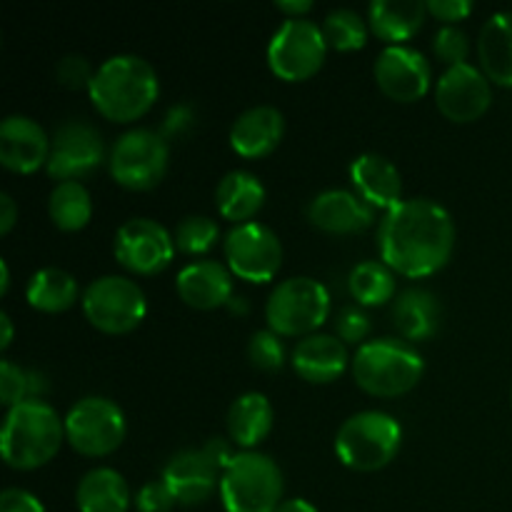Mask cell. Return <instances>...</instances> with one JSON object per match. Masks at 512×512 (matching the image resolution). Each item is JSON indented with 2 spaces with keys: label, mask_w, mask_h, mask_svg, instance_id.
<instances>
[{
  "label": "cell",
  "mask_w": 512,
  "mask_h": 512,
  "mask_svg": "<svg viewBox=\"0 0 512 512\" xmlns=\"http://www.w3.org/2000/svg\"><path fill=\"white\" fill-rule=\"evenodd\" d=\"M170 148L163 133L133 128L115 140L110 150V175L128 190H150L165 178Z\"/></svg>",
  "instance_id": "10"
},
{
  "label": "cell",
  "mask_w": 512,
  "mask_h": 512,
  "mask_svg": "<svg viewBox=\"0 0 512 512\" xmlns=\"http://www.w3.org/2000/svg\"><path fill=\"white\" fill-rule=\"evenodd\" d=\"M10 288V268H8V260H0V293H8Z\"/></svg>",
  "instance_id": "49"
},
{
  "label": "cell",
  "mask_w": 512,
  "mask_h": 512,
  "mask_svg": "<svg viewBox=\"0 0 512 512\" xmlns=\"http://www.w3.org/2000/svg\"><path fill=\"white\" fill-rule=\"evenodd\" d=\"M163 480L168 483L170 493L175 495L180 505L205 503L215 493L218 485V468L213 460L205 455V450H180L165 463Z\"/></svg>",
  "instance_id": "19"
},
{
  "label": "cell",
  "mask_w": 512,
  "mask_h": 512,
  "mask_svg": "<svg viewBox=\"0 0 512 512\" xmlns=\"http://www.w3.org/2000/svg\"><path fill=\"white\" fill-rule=\"evenodd\" d=\"M0 512H48L33 493L23 488H8L0 493Z\"/></svg>",
  "instance_id": "41"
},
{
  "label": "cell",
  "mask_w": 512,
  "mask_h": 512,
  "mask_svg": "<svg viewBox=\"0 0 512 512\" xmlns=\"http://www.w3.org/2000/svg\"><path fill=\"white\" fill-rule=\"evenodd\" d=\"M248 358L250 365L263 373H278L285 365V348L283 340L273 330H258L253 333L248 343Z\"/></svg>",
  "instance_id": "36"
},
{
  "label": "cell",
  "mask_w": 512,
  "mask_h": 512,
  "mask_svg": "<svg viewBox=\"0 0 512 512\" xmlns=\"http://www.w3.org/2000/svg\"><path fill=\"white\" fill-rule=\"evenodd\" d=\"M425 363L418 350L398 338L368 340L353 355V378L375 398H398L423 378Z\"/></svg>",
  "instance_id": "4"
},
{
  "label": "cell",
  "mask_w": 512,
  "mask_h": 512,
  "mask_svg": "<svg viewBox=\"0 0 512 512\" xmlns=\"http://www.w3.org/2000/svg\"><path fill=\"white\" fill-rule=\"evenodd\" d=\"M83 313L93 328L110 335H123L143 323L148 300L135 280L125 275H103L85 288Z\"/></svg>",
  "instance_id": "8"
},
{
  "label": "cell",
  "mask_w": 512,
  "mask_h": 512,
  "mask_svg": "<svg viewBox=\"0 0 512 512\" xmlns=\"http://www.w3.org/2000/svg\"><path fill=\"white\" fill-rule=\"evenodd\" d=\"M435 103L453 123H473L493 103L488 75L470 63L450 65L435 85Z\"/></svg>",
  "instance_id": "15"
},
{
  "label": "cell",
  "mask_w": 512,
  "mask_h": 512,
  "mask_svg": "<svg viewBox=\"0 0 512 512\" xmlns=\"http://www.w3.org/2000/svg\"><path fill=\"white\" fill-rule=\"evenodd\" d=\"M220 500L228 512H275L283 500V473L270 455L245 450L220 475Z\"/></svg>",
  "instance_id": "6"
},
{
  "label": "cell",
  "mask_w": 512,
  "mask_h": 512,
  "mask_svg": "<svg viewBox=\"0 0 512 512\" xmlns=\"http://www.w3.org/2000/svg\"><path fill=\"white\" fill-rule=\"evenodd\" d=\"M65 440L85 458L115 453L125 440V415L113 400L90 395L65 415Z\"/></svg>",
  "instance_id": "11"
},
{
  "label": "cell",
  "mask_w": 512,
  "mask_h": 512,
  "mask_svg": "<svg viewBox=\"0 0 512 512\" xmlns=\"http://www.w3.org/2000/svg\"><path fill=\"white\" fill-rule=\"evenodd\" d=\"M425 8H428V13L445 20L448 25H453L455 20H465L473 13V3L470 0H430V3H425Z\"/></svg>",
  "instance_id": "42"
},
{
  "label": "cell",
  "mask_w": 512,
  "mask_h": 512,
  "mask_svg": "<svg viewBox=\"0 0 512 512\" xmlns=\"http://www.w3.org/2000/svg\"><path fill=\"white\" fill-rule=\"evenodd\" d=\"M478 58L488 80L512 88V10L485 20L478 35Z\"/></svg>",
  "instance_id": "24"
},
{
  "label": "cell",
  "mask_w": 512,
  "mask_h": 512,
  "mask_svg": "<svg viewBox=\"0 0 512 512\" xmlns=\"http://www.w3.org/2000/svg\"><path fill=\"white\" fill-rule=\"evenodd\" d=\"M203 450H205V455H208V458L213 460V465L218 470L228 468L230 460L235 458V453H233V450H230V445L225 443L223 438H210L208 443L203 445Z\"/></svg>",
  "instance_id": "44"
},
{
  "label": "cell",
  "mask_w": 512,
  "mask_h": 512,
  "mask_svg": "<svg viewBox=\"0 0 512 512\" xmlns=\"http://www.w3.org/2000/svg\"><path fill=\"white\" fill-rule=\"evenodd\" d=\"M190 123H193V113H190L188 105H175L163 123V138L165 135H180Z\"/></svg>",
  "instance_id": "43"
},
{
  "label": "cell",
  "mask_w": 512,
  "mask_h": 512,
  "mask_svg": "<svg viewBox=\"0 0 512 512\" xmlns=\"http://www.w3.org/2000/svg\"><path fill=\"white\" fill-rule=\"evenodd\" d=\"M328 40L323 28L308 18H288L273 33L268 45V65L280 80L300 83L323 68Z\"/></svg>",
  "instance_id": "9"
},
{
  "label": "cell",
  "mask_w": 512,
  "mask_h": 512,
  "mask_svg": "<svg viewBox=\"0 0 512 512\" xmlns=\"http://www.w3.org/2000/svg\"><path fill=\"white\" fill-rule=\"evenodd\" d=\"M403 445V428L398 420L380 410L355 413L340 425L335 435V453L340 463L358 473L385 468Z\"/></svg>",
  "instance_id": "5"
},
{
  "label": "cell",
  "mask_w": 512,
  "mask_h": 512,
  "mask_svg": "<svg viewBox=\"0 0 512 512\" xmlns=\"http://www.w3.org/2000/svg\"><path fill=\"white\" fill-rule=\"evenodd\" d=\"M220 228L208 215H188L175 228L173 240L175 248L185 255H203L218 243Z\"/></svg>",
  "instance_id": "35"
},
{
  "label": "cell",
  "mask_w": 512,
  "mask_h": 512,
  "mask_svg": "<svg viewBox=\"0 0 512 512\" xmlns=\"http://www.w3.org/2000/svg\"><path fill=\"white\" fill-rule=\"evenodd\" d=\"M15 220H18V205L8 193L0 195V233L8 235L13 230Z\"/></svg>",
  "instance_id": "45"
},
{
  "label": "cell",
  "mask_w": 512,
  "mask_h": 512,
  "mask_svg": "<svg viewBox=\"0 0 512 512\" xmlns=\"http://www.w3.org/2000/svg\"><path fill=\"white\" fill-rule=\"evenodd\" d=\"M273 430V405L263 393H243L228 410V433L240 448H255Z\"/></svg>",
  "instance_id": "28"
},
{
  "label": "cell",
  "mask_w": 512,
  "mask_h": 512,
  "mask_svg": "<svg viewBox=\"0 0 512 512\" xmlns=\"http://www.w3.org/2000/svg\"><path fill=\"white\" fill-rule=\"evenodd\" d=\"M65 440V420L53 405L30 398L5 413L0 450L3 460L15 470H35L58 455Z\"/></svg>",
  "instance_id": "3"
},
{
  "label": "cell",
  "mask_w": 512,
  "mask_h": 512,
  "mask_svg": "<svg viewBox=\"0 0 512 512\" xmlns=\"http://www.w3.org/2000/svg\"><path fill=\"white\" fill-rule=\"evenodd\" d=\"M275 512H318V508H315L313 503H308V500L293 498V500H285V503Z\"/></svg>",
  "instance_id": "47"
},
{
  "label": "cell",
  "mask_w": 512,
  "mask_h": 512,
  "mask_svg": "<svg viewBox=\"0 0 512 512\" xmlns=\"http://www.w3.org/2000/svg\"><path fill=\"white\" fill-rule=\"evenodd\" d=\"M283 135V113L275 105H253L235 118L230 128V145L243 158H263L278 148Z\"/></svg>",
  "instance_id": "20"
},
{
  "label": "cell",
  "mask_w": 512,
  "mask_h": 512,
  "mask_svg": "<svg viewBox=\"0 0 512 512\" xmlns=\"http://www.w3.org/2000/svg\"><path fill=\"white\" fill-rule=\"evenodd\" d=\"M180 300L198 310H213L228 305L233 298L230 270L218 260H195L185 265L175 278Z\"/></svg>",
  "instance_id": "22"
},
{
  "label": "cell",
  "mask_w": 512,
  "mask_h": 512,
  "mask_svg": "<svg viewBox=\"0 0 512 512\" xmlns=\"http://www.w3.org/2000/svg\"><path fill=\"white\" fill-rule=\"evenodd\" d=\"M293 368L308 383H333L348 368V348L333 335L313 333L295 345Z\"/></svg>",
  "instance_id": "23"
},
{
  "label": "cell",
  "mask_w": 512,
  "mask_h": 512,
  "mask_svg": "<svg viewBox=\"0 0 512 512\" xmlns=\"http://www.w3.org/2000/svg\"><path fill=\"white\" fill-rule=\"evenodd\" d=\"M55 75H58V83L65 85V88H90V80H93L95 70L90 68L88 58L83 55H65L63 60L55 68Z\"/></svg>",
  "instance_id": "40"
},
{
  "label": "cell",
  "mask_w": 512,
  "mask_h": 512,
  "mask_svg": "<svg viewBox=\"0 0 512 512\" xmlns=\"http://www.w3.org/2000/svg\"><path fill=\"white\" fill-rule=\"evenodd\" d=\"M443 308L438 298L425 288H408L395 298V328L408 340H428L438 333Z\"/></svg>",
  "instance_id": "27"
},
{
  "label": "cell",
  "mask_w": 512,
  "mask_h": 512,
  "mask_svg": "<svg viewBox=\"0 0 512 512\" xmlns=\"http://www.w3.org/2000/svg\"><path fill=\"white\" fill-rule=\"evenodd\" d=\"M115 258L135 275H155L173 263L175 240L158 220L133 218L115 233Z\"/></svg>",
  "instance_id": "13"
},
{
  "label": "cell",
  "mask_w": 512,
  "mask_h": 512,
  "mask_svg": "<svg viewBox=\"0 0 512 512\" xmlns=\"http://www.w3.org/2000/svg\"><path fill=\"white\" fill-rule=\"evenodd\" d=\"M48 215L55 228L65 233L85 228L93 218V200L80 180H63L53 188L48 198Z\"/></svg>",
  "instance_id": "31"
},
{
  "label": "cell",
  "mask_w": 512,
  "mask_h": 512,
  "mask_svg": "<svg viewBox=\"0 0 512 512\" xmlns=\"http://www.w3.org/2000/svg\"><path fill=\"white\" fill-rule=\"evenodd\" d=\"M88 93L103 118L113 123H133L153 108L160 93V80L148 60L123 53L95 68Z\"/></svg>",
  "instance_id": "2"
},
{
  "label": "cell",
  "mask_w": 512,
  "mask_h": 512,
  "mask_svg": "<svg viewBox=\"0 0 512 512\" xmlns=\"http://www.w3.org/2000/svg\"><path fill=\"white\" fill-rule=\"evenodd\" d=\"M330 313V293L320 280L300 275L288 278L270 293L265 303V320L278 335H313Z\"/></svg>",
  "instance_id": "7"
},
{
  "label": "cell",
  "mask_w": 512,
  "mask_h": 512,
  "mask_svg": "<svg viewBox=\"0 0 512 512\" xmlns=\"http://www.w3.org/2000/svg\"><path fill=\"white\" fill-rule=\"evenodd\" d=\"M50 158V138L28 115H8L0 123V163L13 173H33Z\"/></svg>",
  "instance_id": "17"
},
{
  "label": "cell",
  "mask_w": 512,
  "mask_h": 512,
  "mask_svg": "<svg viewBox=\"0 0 512 512\" xmlns=\"http://www.w3.org/2000/svg\"><path fill=\"white\" fill-rule=\"evenodd\" d=\"M350 180L358 198L373 210L383 208L388 213L390 208L400 203L403 195V178L400 170L380 153H363L350 165Z\"/></svg>",
  "instance_id": "21"
},
{
  "label": "cell",
  "mask_w": 512,
  "mask_h": 512,
  "mask_svg": "<svg viewBox=\"0 0 512 512\" xmlns=\"http://www.w3.org/2000/svg\"><path fill=\"white\" fill-rule=\"evenodd\" d=\"M275 8H278L280 13L288 15V18H303L305 13L313 10V3H310V0H278Z\"/></svg>",
  "instance_id": "46"
},
{
  "label": "cell",
  "mask_w": 512,
  "mask_h": 512,
  "mask_svg": "<svg viewBox=\"0 0 512 512\" xmlns=\"http://www.w3.org/2000/svg\"><path fill=\"white\" fill-rule=\"evenodd\" d=\"M433 50L443 63L450 65H460L468 63V50H470V40L465 35V30H460L458 25H443V28L435 33L433 40Z\"/></svg>",
  "instance_id": "37"
},
{
  "label": "cell",
  "mask_w": 512,
  "mask_h": 512,
  "mask_svg": "<svg viewBox=\"0 0 512 512\" xmlns=\"http://www.w3.org/2000/svg\"><path fill=\"white\" fill-rule=\"evenodd\" d=\"M375 80L378 88L398 103H415L430 90L433 70L428 58L410 45H388L375 58Z\"/></svg>",
  "instance_id": "16"
},
{
  "label": "cell",
  "mask_w": 512,
  "mask_h": 512,
  "mask_svg": "<svg viewBox=\"0 0 512 512\" xmlns=\"http://www.w3.org/2000/svg\"><path fill=\"white\" fill-rule=\"evenodd\" d=\"M350 295L360 303V308H370V305L388 303L395 295V275L393 268H388L380 260H365L350 270L348 278Z\"/></svg>",
  "instance_id": "32"
},
{
  "label": "cell",
  "mask_w": 512,
  "mask_h": 512,
  "mask_svg": "<svg viewBox=\"0 0 512 512\" xmlns=\"http://www.w3.org/2000/svg\"><path fill=\"white\" fill-rule=\"evenodd\" d=\"M308 220L323 233L353 235L373 225L375 210L350 190L330 188L310 200Z\"/></svg>",
  "instance_id": "18"
},
{
  "label": "cell",
  "mask_w": 512,
  "mask_h": 512,
  "mask_svg": "<svg viewBox=\"0 0 512 512\" xmlns=\"http://www.w3.org/2000/svg\"><path fill=\"white\" fill-rule=\"evenodd\" d=\"M320 28H323L325 40H328V48L340 50V53L360 50L368 40V20L355 13L353 8L330 10Z\"/></svg>",
  "instance_id": "33"
},
{
  "label": "cell",
  "mask_w": 512,
  "mask_h": 512,
  "mask_svg": "<svg viewBox=\"0 0 512 512\" xmlns=\"http://www.w3.org/2000/svg\"><path fill=\"white\" fill-rule=\"evenodd\" d=\"M178 505L175 495L170 493L168 483L163 478L150 480L135 493V508L138 512H170Z\"/></svg>",
  "instance_id": "39"
},
{
  "label": "cell",
  "mask_w": 512,
  "mask_h": 512,
  "mask_svg": "<svg viewBox=\"0 0 512 512\" xmlns=\"http://www.w3.org/2000/svg\"><path fill=\"white\" fill-rule=\"evenodd\" d=\"M43 390V378L38 373L20 368L13 360L0 363V403L8 410L25 403V400L38 398V393H43Z\"/></svg>",
  "instance_id": "34"
},
{
  "label": "cell",
  "mask_w": 512,
  "mask_h": 512,
  "mask_svg": "<svg viewBox=\"0 0 512 512\" xmlns=\"http://www.w3.org/2000/svg\"><path fill=\"white\" fill-rule=\"evenodd\" d=\"M105 158L103 135L83 120H68L50 138L48 173L55 180H80L93 173Z\"/></svg>",
  "instance_id": "14"
},
{
  "label": "cell",
  "mask_w": 512,
  "mask_h": 512,
  "mask_svg": "<svg viewBox=\"0 0 512 512\" xmlns=\"http://www.w3.org/2000/svg\"><path fill=\"white\" fill-rule=\"evenodd\" d=\"M383 263L405 278H425L448 265L455 248L453 215L430 198L400 200L378 230Z\"/></svg>",
  "instance_id": "1"
},
{
  "label": "cell",
  "mask_w": 512,
  "mask_h": 512,
  "mask_svg": "<svg viewBox=\"0 0 512 512\" xmlns=\"http://www.w3.org/2000/svg\"><path fill=\"white\" fill-rule=\"evenodd\" d=\"M510 400H512V395H510Z\"/></svg>",
  "instance_id": "50"
},
{
  "label": "cell",
  "mask_w": 512,
  "mask_h": 512,
  "mask_svg": "<svg viewBox=\"0 0 512 512\" xmlns=\"http://www.w3.org/2000/svg\"><path fill=\"white\" fill-rule=\"evenodd\" d=\"M215 203L220 215L235 225L250 223L265 203V188L260 178L250 170H230L223 175L215 190Z\"/></svg>",
  "instance_id": "25"
},
{
  "label": "cell",
  "mask_w": 512,
  "mask_h": 512,
  "mask_svg": "<svg viewBox=\"0 0 512 512\" xmlns=\"http://www.w3.org/2000/svg\"><path fill=\"white\" fill-rule=\"evenodd\" d=\"M335 330L343 343H360L370 333V318L360 305H345L335 315Z\"/></svg>",
  "instance_id": "38"
},
{
  "label": "cell",
  "mask_w": 512,
  "mask_h": 512,
  "mask_svg": "<svg viewBox=\"0 0 512 512\" xmlns=\"http://www.w3.org/2000/svg\"><path fill=\"white\" fill-rule=\"evenodd\" d=\"M75 500H78L80 512H128L133 498L118 470L93 468L78 483Z\"/></svg>",
  "instance_id": "29"
},
{
  "label": "cell",
  "mask_w": 512,
  "mask_h": 512,
  "mask_svg": "<svg viewBox=\"0 0 512 512\" xmlns=\"http://www.w3.org/2000/svg\"><path fill=\"white\" fill-rule=\"evenodd\" d=\"M428 8L420 0H373L368 5V25L380 40L390 45H403L420 28Z\"/></svg>",
  "instance_id": "26"
},
{
  "label": "cell",
  "mask_w": 512,
  "mask_h": 512,
  "mask_svg": "<svg viewBox=\"0 0 512 512\" xmlns=\"http://www.w3.org/2000/svg\"><path fill=\"white\" fill-rule=\"evenodd\" d=\"M225 260L230 273L248 283H268L283 265V245L280 238L263 223L235 225L223 243Z\"/></svg>",
  "instance_id": "12"
},
{
  "label": "cell",
  "mask_w": 512,
  "mask_h": 512,
  "mask_svg": "<svg viewBox=\"0 0 512 512\" xmlns=\"http://www.w3.org/2000/svg\"><path fill=\"white\" fill-rule=\"evenodd\" d=\"M25 298L40 313H63L78 300V283L60 268H40L28 280Z\"/></svg>",
  "instance_id": "30"
},
{
  "label": "cell",
  "mask_w": 512,
  "mask_h": 512,
  "mask_svg": "<svg viewBox=\"0 0 512 512\" xmlns=\"http://www.w3.org/2000/svg\"><path fill=\"white\" fill-rule=\"evenodd\" d=\"M0 325H3V338H0V348H8L13 343V323H10L8 313H0Z\"/></svg>",
  "instance_id": "48"
}]
</instances>
